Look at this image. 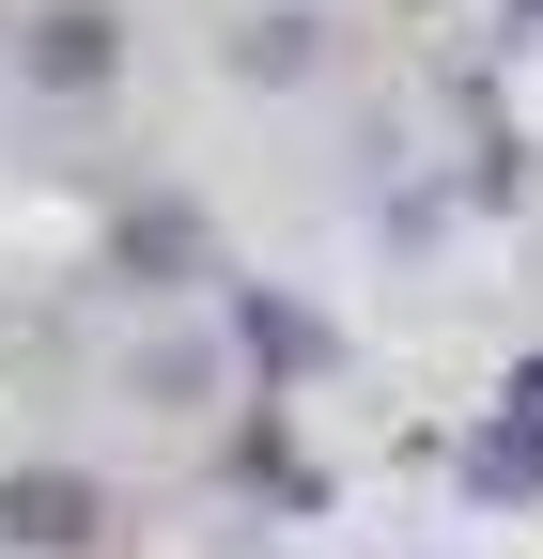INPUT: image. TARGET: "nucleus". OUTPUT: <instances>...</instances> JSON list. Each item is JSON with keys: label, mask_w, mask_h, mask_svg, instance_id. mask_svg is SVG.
Instances as JSON below:
<instances>
[{"label": "nucleus", "mask_w": 543, "mask_h": 559, "mask_svg": "<svg viewBox=\"0 0 543 559\" xmlns=\"http://www.w3.org/2000/svg\"><path fill=\"white\" fill-rule=\"evenodd\" d=\"M0 544H16V559H94L109 544V498L79 466H16V481H0Z\"/></svg>", "instance_id": "f257e3e1"}, {"label": "nucleus", "mask_w": 543, "mask_h": 559, "mask_svg": "<svg viewBox=\"0 0 543 559\" xmlns=\"http://www.w3.org/2000/svg\"><path fill=\"white\" fill-rule=\"evenodd\" d=\"M32 79L47 94H109L124 79V16H109V0H47V16H32Z\"/></svg>", "instance_id": "f03ea898"}, {"label": "nucleus", "mask_w": 543, "mask_h": 559, "mask_svg": "<svg viewBox=\"0 0 543 559\" xmlns=\"http://www.w3.org/2000/svg\"><path fill=\"white\" fill-rule=\"evenodd\" d=\"M450 481H466V498H497V513H512V498H543V436H528L512 404H497V419H466V451H450Z\"/></svg>", "instance_id": "7ed1b4c3"}, {"label": "nucleus", "mask_w": 543, "mask_h": 559, "mask_svg": "<svg viewBox=\"0 0 543 559\" xmlns=\"http://www.w3.org/2000/svg\"><path fill=\"white\" fill-rule=\"evenodd\" d=\"M249 342H264V358H280V373H311V358H326V326H311L295 296H249Z\"/></svg>", "instance_id": "20e7f679"}, {"label": "nucleus", "mask_w": 543, "mask_h": 559, "mask_svg": "<svg viewBox=\"0 0 543 559\" xmlns=\"http://www.w3.org/2000/svg\"><path fill=\"white\" fill-rule=\"evenodd\" d=\"M233 62H249V79H295V62H311V16H249Z\"/></svg>", "instance_id": "39448f33"}, {"label": "nucleus", "mask_w": 543, "mask_h": 559, "mask_svg": "<svg viewBox=\"0 0 543 559\" xmlns=\"http://www.w3.org/2000/svg\"><path fill=\"white\" fill-rule=\"evenodd\" d=\"M512 419H528V436H543V358H512V389H497Z\"/></svg>", "instance_id": "423d86ee"}]
</instances>
